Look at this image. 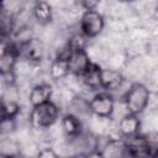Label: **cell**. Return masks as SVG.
I'll return each instance as SVG.
<instances>
[{"label":"cell","instance_id":"cell-2","mask_svg":"<svg viewBox=\"0 0 158 158\" xmlns=\"http://www.w3.org/2000/svg\"><path fill=\"white\" fill-rule=\"evenodd\" d=\"M58 118V107L52 102H44L35 106L31 112V121L37 127H49Z\"/></svg>","mask_w":158,"mask_h":158},{"label":"cell","instance_id":"cell-1","mask_svg":"<svg viewBox=\"0 0 158 158\" xmlns=\"http://www.w3.org/2000/svg\"><path fill=\"white\" fill-rule=\"evenodd\" d=\"M149 98L151 93L147 86L141 83L132 84L125 95V104L128 110V114L138 115L143 112L149 102Z\"/></svg>","mask_w":158,"mask_h":158},{"label":"cell","instance_id":"cell-3","mask_svg":"<svg viewBox=\"0 0 158 158\" xmlns=\"http://www.w3.org/2000/svg\"><path fill=\"white\" fill-rule=\"evenodd\" d=\"M104 26H105L104 17L98 11L90 10V11H85L81 15L80 30L85 37L88 38L96 37L98 35L101 33V31L104 30Z\"/></svg>","mask_w":158,"mask_h":158},{"label":"cell","instance_id":"cell-9","mask_svg":"<svg viewBox=\"0 0 158 158\" xmlns=\"http://www.w3.org/2000/svg\"><path fill=\"white\" fill-rule=\"evenodd\" d=\"M73 138V147L78 156L85 157L90 156L93 152L98 149V141L91 133L80 132L79 135L72 137Z\"/></svg>","mask_w":158,"mask_h":158},{"label":"cell","instance_id":"cell-23","mask_svg":"<svg viewBox=\"0 0 158 158\" xmlns=\"http://www.w3.org/2000/svg\"><path fill=\"white\" fill-rule=\"evenodd\" d=\"M4 38H5V36H4V35H2L1 32H0V46H1L2 43H4Z\"/></svg>","mask_w":158,"mask_h":158},{"label":"cell","instance_id":"cell-20","mask_svg":"<svg viewBox=\"0 0 158 158\" xmlns=\"http://www.w3.org/2000/svg\"><path fill=\"white\" fill-rule=\"evenodd\" d=\"M36 158H59V156L56 153L54 149L52 148H44L42 151H40L36 156Z\"/></svg>","mask_w":158,"mask_h":158},{"label":"cell","instance_id":"cell-15","mask_svg":"<svg viewBox=\"0 0 158 158\" xmlns=\"http://www.w3.org/2000/svg\"><path fill=\"white\" fill-rule=\"evenodd\" d=\"M62 128L65 132V135L69 136L70 138L79 135L81 132V123L79 117L73 114L64 115L62 118Z\"/></svg>","mask_w":158,"mask_h":158},{"label":"cell","instance_id":"cell-17","mask_svg":"<svg viewBox=\"0 0 158 158\" xmlns=\"http://www.w3.org/2000/svg\"><path fill=\"white\" fill-rule=\"evenodd\" d=\"M100 69L96 64H90V67L86 69V72L81 75L84 78V81L88 86L95 89L98 86H100V81H99V75H100Z\"/></svg>","mask_w":158,"mask_h":158},{"label":"cell","instance_id":"cell-10","mask_svg":"<svg viewBox=\"0 0 158 158\" xmlns=\"http://www.w3.org/2000/svg\"><path fill=\"white\" fill-rule=\"evenodd\" d=\"M19 53L30 62H40L44 56V46L38 38H31L28 42L17 47Z\"/></svg>","mask_w":158,"mask_h":158},{"label":"cell","instance_id":"cell-16","mask_svg":"<svg viewBox=\"0 0 158 158\" xmlns=\"http://www.w3.org/2000/svg\"><path fill=\"white\" fill-rule=\"evenodd\" d=\"M69 74V64H68V59L64 58H56L51 67H49V75L53 80H60L63 78H65Z\"/></svg>","mask_w":158,"mask_h":158},{"label":"cell","instance_id":"cell-12","mask_svg":"<svg viewBox=\"0 0 158 158\" xmlns=\"http://www.w3.org/2000/svg\"><path fill=\"white\" fill-rule=\"evenodd\" d=\"M51 95H52V88L48 84H40L36 85L31 89L30 95H28V101L32 105V107L42 105L44 102L51 101Z\"/></svg>","mask_w":158,"mask_h":158},{"label":"cell","instance_id":"cell-21","mask_svg":"<svg viewBox=\"0 0 158 158\" xmlns=\"http://www.w3.org/2000/svg\"><path fill=\"white\" fill-rule=\"evenodd\" d=\"M98 1H90V0H85L83 1V6L85 7V11H90V10H95V7L98 6Z\"/></svg>","mask_w":158,"mask_h":158},{"label":"cell","instance_id":"cell-11","mask_svg":"<svg viewBox=\"0 0 158 158\" xmlns=\"http://www.w3.org/2000/svg\"><path fill=\"white\" fill-rule=\"evenodd\" d=\"M99 81L101 88L106 90H116L121 86L123 81V77L120 72L114 69H100Z\"/></svg>","mask_w":158,"mask_h":158},{"label":"cell","instance_id":"cell-14","mask_svg":"<svg viewBox=\"0 0 158 158\" xmlns=\"http://www.w3.org/2000/svg\"><path fill=\"white\" fill-rule=\"evenodd\" d=\"M32 12H33L35 19L42 25H46V23L52 21V16H53L52 6L47 1H37V2H35Z\"/></svg>","mask_w":158,"mask_h":158},{"label":"cell","instance_id":"cell-7","mask_svg":"<svg viewBox=\"0 0 158 158\" xmlns=\"http://www.w3.org/2000/svg\"><path fill=\"white\" fill-rule=\"evenodd\" d=\"M68 64H69V73H73L75 75H83L86 69L90 67L91 62L89 59V56L86 54L85 49L83 48H74L68 57Z\"/></svg>","mask_w":158,"mask_h":158},{"label":"cell","instance_id":"cell-25","mask_svg":"<svg viewBox=\"0 0 158 158\" xmlns=\"http://www.w3.org/2000/svg\"><path fill=\"white\" fill-rule=\"evenodd\" d=\"M1 10H2V2L0 1V11H1Z\"/></svg>","mask_w":158,"mask_h":158},{"label":"cell","instance_id":"cell-5","mask_svg":"<svg viewBox=\"0 0 158 158\" xmlns=\"http://www.w3.org/2000/svg\"><path fill=\"white\" fill-rule=\"evenodd\" d=\"M115 101L107 93H99L89 102V110L99 117H110L114 112Z\"/></svg>","mask_w":158,"mask_h":158},{"label":"cell","instance_id":"cell-4","mask_svg":"<svg viewBox=\"0 0 158 158\" xmlns=\"http://www.w3.org/2000/svg\"><path fill=\"white\" fill-rule=\"evenodd\" d=\"M130 158H153L156 156V149L151 147L147 137L133 136L126 141Z\"/></svg>","mask_w":158,"mask_h":158},{"label":"cell","instance_id":"cell-18","mask_svg":"<svg viewBox=\"0 0 158 158\" xmlns=\"http://www.w3.org/2000/svg\"><path fill=\"white\" fill-rule=\"evenodd\" d=\"M1 105H2V109H4V112H5V116L6 117H14L17 115L19 110H20V106L16 101H11V100H5V101H1Z\"/></svg>","mask_w":158,"mask_h":158},{"label":"cell","instance_id":"cell-6","mask_svg":"<svg viewBox=\"0 0 158 158\" xmlns=\"http://www.w3.org/2000/svg\"><path fill=\"white\" fill-rule=\"evenodd\" d=\"M19 56H20L19 48L15 46V43H10V44L2 43L0 46V74L1 75L6 77L12 74Z\"/></svg>","mask_w":158,"mask_h":158},{"label":"cell","instance_id":"cell-8","mask_svg":"<svg viewBox=\"0 0 158 158\" xmlns=\"http://www.w3.org/2000/svg\"><path fill=\"white\" fill-rule=\"evenodd\" d=\"M100 158H130L126 141L110 139L99 151Z\"/></svg>","mask_w":158,"mask_h":158},{"label":"cell","instance_id":"cell-24","mask_svg":"<svg viewBox=\"0 0 158 158\" xmlns=\"http://www.w3.org/2000/svg\"><path fill=\"white\" fill-rule=\"evenodd\" d=\"M6 158H23V157H21L20 154H15V156H10V157H6Z\"/></svg>","mask_w":158,"mask_h":158},{"label":"cell","instance_id":"cell-22","mask_svg":"<svg viewBox=\"0 0 158 158\" xmlns=\"http://www.w3.org/2000/svg\"><path fill=\"white\" fill-rule=\"evenodd\" d=\"M6 116H5V112H4V109H2V105H1V102H0V122L5 118Z\"/></svg>","mask_w":158,"mask_h":158},{"label":"cell","instance_id":"cell-19","mask_svg":"<svg viewBox=\"0 0 158 158\" xmlns=\"http://www.w3.org/2000/svg\"><path fill=\"white\" fill-rule=\"evenodd\" d=\"M15 130V118L14 117H5L0 122V133L1 135H9Z\"/></svg>","mask_w":158,"mask_h":158},{"label":"cell","instance_id":"cell-13","mask_svg":"<svg viewBox=\"0 0 158 158\" xmlns=\"http://www.w3.org/2000/svg\"><path fill=\"white\" fill-rule=\"evenodd\" d=\"M139 118L137 115L133 114H126L118 122V130L122 136L130 138L138 133L139 131Z\"/></svg>","mask_w":158,"mask_h":158}]
</instances>
